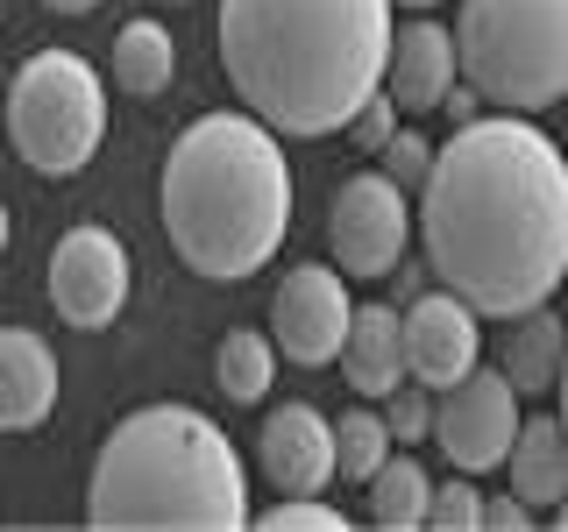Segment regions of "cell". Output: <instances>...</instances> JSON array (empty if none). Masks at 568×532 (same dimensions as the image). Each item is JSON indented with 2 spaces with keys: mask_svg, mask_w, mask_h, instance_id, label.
Wrapping results in <instances>:
<instances>
[{
  "mask_svg": "<svg viewBox=\"0 0 568 532\" xmlns=\"http://www.w3.org/2000/svg\"><path fill=\"white\" fill-rule=\"evenodd\" d=\"M129 291H135L129 248L106 235V227H93V221L64 227L58 248H50V306H58L64 327H79V334L114 327L121 306H129Z\"/></svg>",
  "mask_w": 568,
  "mask_h": 532,
  "instance_id": "9c48e42d",
  "label": "cell"
},
{
  "mask_svg": "<svg viewBox=\"0 0 568 532\" xmlns=\"http://www.w3.org/2000/svg\"><path fill=\"white\" fill-rule=\"evenodd\" d=\"M413 242V192L390 185L384 171H355L342 177L327 206V248L342 263V277H390Z\"/></svg>",
  "mask_w": 568,
  "mask_h": 532,
  "instance_id": "52a82bcc",
  "label": "cell"
},
{
  "mask_svg": "<svg viewBox=\"0 0 568 532\" xmlns=\"http://www.w3.org/2000/svg\"><path fill=\"white\" fill-rule=\"evenodd\" d=\"M419 242L476 319H519L568 277V156L532 114H476L419 177Z\"/></svg>",
  "mask_w": 568,
  "mask_h": 532,
  "instance_id": "6da1fadb",
  "label": "cell"
},
{
  "mask_svg": "<svg viewBox=\"0 0 568 532\" xmlns=\"http://www.w3.org/2000/svg\"><path fill=\"white\" fill-rule=\"evenodd\" d=\"M390 448H398V440H390L384 419L363 412V405L334 419V475H348V483H369V475H377V461H384Z\"/></svg>",
  "mask_w": 568,
  "mask_h": 532,
  "instance_id": "44dd1931",
  "label": "cell"
},
{
  "mask_svg": "<svg viewBox=\"0 0 568 532\" xmlns=\"http://www.w3.org/2000/svg\"><path fill=\"white\" fill-rule=\"evenodd\" d=\"M58 412V355L43 334L0 327V433H29Z\"/></svg>",
  "mask_w": 568,
  "mask_h": 532,
  "instance_id": "5bb4252c",
  "label": "cell"
},
{
  "mask_svg": "<svg viewBox=\"0 0 568 532\" xmlns=\"http://www.w3.org/2000/svg\"><path fill=\"white\" fill-rule=\"evenodd\" d=\"M8 242H14V221H8V200H0V256H8Z\"/></svg>",
  "mask_w": 568,
  "mask_h": 532,
  "instance_id": "1f68e13d",
  "label": "cell"
},
{
  "mask_svg": "<svg viewBox=\"0 0 568 532\" xmlns=\"http://www.w3.org/2000/svg\"><path fill=\"white\" fill-rule=\"evenodd\" d=\"M511 433H519V390H511L505 369L476 362L469 377L434 390V440H440V454H448V469H462V475L505 469Z\"/></svg>",
  "mask_w": 568,
  "mask_h": 532,
  "instance_id": "ba28073f",
  "label": "cell"
},
{
  "mask_svg": "<svg viewBox=\"0 0 568 532\" xmlns=\"http://www.w3.org/2000/svg\"><path fill=\"white\" fill-rule=\"evenodd\" d=\"M263 525L271 532H342L348 519L334 504H320V490H298V497H277V504L263 511Z\"/></svg>",
  "mask_w": 568,
  "mask_h": 532,
  "instance_id": "cb8c5ba5",
  "label": "cell"
},
{
  "mask_svg": "<svg viewBox=\"0 0 568 532\" xmlns=\"http://www.w3.org/2000/svg\"><path fill=\"white\" fill-rule=\"evenodd\" d=\"M561 348H568V319L547 313V306H532V313H519L505 327L497 369L511 377L519 398H540V390H555V377H561Z\"/></svg>",
  "mask_w": 568,
  "mask_h": 532,
  "instance_id": "e0dca14e",
  "label": "cell"
},
{
  "mask_svg": "<svg viewBox=\"0 0 568 532\" xmlns=\"http://www.w3.org/2000/svg\"><path fill=\"white\" fill-rule=\"evenodd\" d=\"M455 79L497 114H547L568 100V0H462Z\"/></svg>",
  "mask_w": 568,
  "mask_h": 532,
  "instance_id": "5b68a950",
  "label": "cell"
},
{
  "mask_svg": "<svg viewBox=\"0 0 568 532\" xmlns=\"http://www.w3.org/2000/svg\"><path fill=\"white\" fill-rule=\"evenodd\" d=\"M348 284L334 263H298V270H284L277 298H271V341L284 362L298 369H327L334 355H342V334H348Z\"/></svg>",
  "mask_w": 568,
  "mask_h": 532,
  "instance_id": "30bf717a",
  "label": "cell"
},
{
  "mask_svg": "<svg viewBox=\"0 0 568 532\" xmlns=\"http://www.w3.org/2000/svg\"><path fill=\"white\" fill-rule=\"evenodd\" d=\"M455 85V35L440 22H405L390 29V64H384V93L405 114H434Z\"/></svg>",
  "mask_w": 568,
  "mask_h": 532,
  "instance_id": "4fadbf2b",
  "label": "cell"
},
{
  "mask_svg": "<svg viewBox=\"0 0 568 532\" xmlns=\"http://www.w3.org/2000/svg\"><path fill=\"white\" fill-rule=\"evenodd\" d=\"M342 135H355L363 150H384V142L398 135V106H390V93H369L363 106H355V121H348Z\"/></svg>",
  "mask_w": 568,
  "mask_h": 532,
  "instance_id": "484cf974",
  "label": "cell"
},
{
  "mask_svg": "<svg viewBox=\"0 0 568 532\" xmlns=\"http://www.w3.org/2000/svg\"><path fill=\"white\" fill-rule=\"evenodd\" d=\"M440 114H448L455 129H462V121H476V114H484V93H476V85H448V100H440Z\"/></svg>",
  "mask_w": 568,
  "mask_h": 532,
  "instance_id": "83f0119b",
  "label": "cell"
},
{
  "mask_svg": "<svg viewBox=\"0 0 568 532\" xmlns=\"http://www.w3.org/2000/svg\"><path fill=\"white\" fill-rule=\"evenodd\" d=\"M164 8H192V0H164Z\"/></svg>",
  "mask_w": 568,
  "mask_h": 532,
  "instance_id": "e575fe53",
  "label": "cell"
},
{
  "mask_svg": "<svg viewBox=\"0 0 568 532\" xmlns=\"http://www.w3.org/2000/svg\"><path fill=\"white\" fill-rule=\"evenodd\" d=\"M106 135V79L79 50H36L8 79V142L36 177H79Z\"/></svg>",
  "mask_w": 568,
  "mask_h": 532,
  "instance_id": "8992f818",
  "label": "cell"
},
{
  "mask_svg": "<svg viewBox=\"0 0 568 532\" xmlns=\"http://www.w3.org/2000/svg\"><path fill=\"white\" fill-rule=\"evenodd\" d=\"M555 398H561V412H555V419H561V433H568V348H561V377H555Z\"/></svg>",
  "mask_w": 568,
  "mask_h": 532,
  "instance_id": "f546056e",
  "label": "cell"
},
{
  "mask_svg": "<svg viewBox=\"0 0 568 532\" xmlns=\"http://www.w3.org/2000/svg\"><path fill=\"white\" fill-rule=\"evenodd\" d=\"M213 383L227 390V405H263L271 383H277V341L271 334L235 327L221 348H213Z\"/></svg>",
  "mask_w": 568,
  "mask_h": 532,
  "instance_id": "ffe728a7",
  "label": "cell"
},
{
  "mask_svg": "<svg viewBox=\"0 0 568 532\" xmlns=\"http://www.w3.org/2000/svg\"><path fill=\"white\" fill-rule=\"evenodd\" d=\"M426 525L434 532H476L484 525V490H476V475L448 469V483L426 490Z\"/></svg>",
  "mask_w": 568,
  "mask_h": 532,
  "instance_id": "7402d4cb",
  "label": "cell"
},
{
  "mask_svg": "<svg viewBox=\"0 0 568 532\" xmlns=\"http://www.w3.org/2000/svg\"><path fill=\"white\" fill-rule=\"evenodd\" d=\"M0 14H8V0H0Z\"/></svg>",
  "mask_w": 568,
  "mask_h": 532,
  "instance_id": "d590c367",
  "label": "cell"
},
{
  "mask_svg": "<svg viewBox=\"0 0 568 532\" xmlns=\"http://www.w3.org/2000/svg\"><path fill=\"white\" fill-rule=\"evenodd\" d=\"M256 461H263V475H271V490H284V497L327 490L334 483V419L306 398L271 405V412H263V433H256Z\"/></svg>",
  "mask_w": 568,
  "mask_h": 532,
  "instance_id": "7c38bea8",
  "label": "cell"
},
{
  "mask_svg": "<svg viewBox=\"0 0 568 532\" xmlns=\"http://www.w3.org/2000/svg\"><path fill=\"white\" fill-rule=\"evenodd\" d=\"M398 8H440V0H398Z\"/></svg>",
  "mask_w": 568,
  "mask_h": 532,
  "instance_id": "836d02e7",
  "label": "cell"
},
{
  "mask_svg": "<svg viewBox=\"0 0 568 532\" xmlns=\"http://www.w3.org/2000/svg\"><path fill=\"white\" fill-rule=\"evenodd\" d=\"M390 277H398V291H405V298H419V291H426V263H405V256H398V270H390Z\"/></svg>",
  "mask_w": 568,
  "mask_h": 532,
  "instance_id": "f1b7e54d",
  "label": "cell"
},
{
  "mask_svg": "<svg viewBox=\"0 0 568 532\" xmlns=\"http://www.w3.org/2000/svg\"><path fill=\"white\" fill-rule=\"evenodd\" d=\"M384 405H390V412H384V433L398 440V448H419V440H434V390H426V383L405 377Z\"/></svg>",
  "mask_w": 568,
  "mask_h": 532,
  "instance_id": "603a6c76",
  "label": "cell"
},
{
  "mask_svg": "<svg viewBox=\"0 0 568 532\" xmlns=\"http://www.w3.org/2000/svg\"><path fill=\"white\" fill-rule=\"evenodd\" d=\"M484 525L490 532H526L532 525V504H526V497H484Z\"/></svg>",
  "mask_w": 568,
  "mask_h": 532,
  "instance_id": "4316f807",
  "label": "cell"
},
{
  "mask_svg": "<svg viewBox=\"0 0 568 532\" xmlns=\"http://www.w3.org/2000/svg\"><path fill=\"white\" fill-rule=\"evenodd\" d=\"M171 71H178V43L164 22H150V14L121 22V35H114V85L121 93L156 100V93H171Z\"/></svg>",
  "mask_w": 568,
  "mask_h": 532,
  "instance_id": "ac0fdd59",
  "label": "cell"
},
{
  "mask_svg": "<svg viewBox=\"0 0 568 532\" xmlns=\"http://www.w3.org/2000/svg\"><path fill=\"white\" fill-rule=\"evenodd\" d=\"M363 490H369V519H377L384 532H413V525H426V490H434V475L413 461V448H390Z\"/></svg>",
  "mask_w": 568,
  "mask_h": 532,
  "instance_id": "d6986e66",
  "label": "cell"
},
{
  "mask_svg": "<svg viewBox=\"0 0 568 532\" xmlns=\"http://www.w3.org/2000/svg\"><path fill=\"white\" fill-rule=\"evenodd\" d=\"M164 235L192 277L242 284L284 248L292 235V164L271 121L242 114H200L171 142L164 177Z\"/></svg>",
  "mask_w": 568,
  "mask_h": 532,
  "instance_id": "3957f363",
  "label": "cell"
},
{
  "mask_svg": "<svg viewBox=\"0 0 568 532\" xmlns=\"http://www.w3.org/2000/svg\"><path fill=\"white\" fill-rule=\"evenodd\" d=\"M555 525H561V532H568V497H561V504H555Z\"/></svg>",
  "mask_w": 568,
  "mask_h": 532,
  "instance_id": "d6a6232c",
  "label": "cell"
},
{
  "mask_svg": "<svg viewBox=\"0 0 568 532\" xmlns=\"http://www.w3.org/2000/svg\"><path fill=\"white\" fill-rule=\"evenodd\" d=\"M43 8H50V14H93L100 0H43Z\"/></svg>",
  "mask_w": 568,
  "mask_h": 532,
  "instance_id": "4dcf8cb0",
  "label": "cell"
},
{
  "mask_svg": "<svg viewBox=\"0 0 568 532\" xmlns=\"http://www.w3.org/2000/svg\"><path fill=\"white\" fill-rule=\"evenodd\" d=\"M511 497H526L532 511H555L568 497V433L561 419H519V433H511Z\"/></svg>",
  "mask_w": 568,
  "mask_h": 532,
  "instance_id": "2e32d148",
  "label": "cell"
},
{
  "mask_svg": "<svg viewBox=\"0 0 568 532\" xmlns=\"http://www.w3.org/2000/svg\"><path fill=\"white\" fill-rule=\"evenodd\" d=\"M100 532H235L248 525V469L200 405H135L85 475Z\"/></svg>",
  "mask_w": 568,
  "mask_h": 532,
  "instance_id": "277c9868",
  "label": "cell"
},
{
  "mask_svg": "<svg viewBox=\"0 0 568 532\" xmlns=\"http://www.w3.org/2000/svg\"><path fill=\"white\" fill-rule=\"evenodd\" d=\"M221 64L277 135H342L384 93L390 0H221Z\"/></svg>",
  "mask_w": 568,
  "mask_h": 532,
  "instance_id": "7a4b0ae2",
  "label": "cell"
},
{
  "mask_svg": "<svg viewBox=\"0 0 568 532\" xmlns=\"http://www.w3.org/2000/svg\"><path fill=\"white\" fill-rule=\"evenodd\" d=\"M398 341H405V377L426 383V390H448L455 377H469V369L484 362V319L440 284V291L405 298Z\"/></svg>",
  "mask_w": 568,
  "mask_h": 532,
  "instance_id": "8fae6325",
  "label": "cell"
},
{
  "mask_svg": "<svg viewBox=\"0 0 568 532\" xmlns=\"http://www.w3.org/2000/svg\"><path fill=\"white\" fill-rule=\"evenodd\" d=\"M384 177H390V185H405V192H419V177H426V164H434V142H426V135H413V129H398V135H390L384 142Z\"/></svg>",
  "mask_w": 568,
  "mask_h": 532,
  "instance_id": "d4e9b609",
  "label": "cell"
},
{
  "mask_svg": "<svg viewBox=\"0 0 568 532\" xmlns=\"http://www.w3.org/2000/svg\"><path fill=\"white\" fill-rule=\"evenodd\" d=\"M342 377L355 383V398H390L405 383V341H398V306H355L342 334Z\"/></svg>",
  "mask_w": 568,
  "mask_h": 532,
  "instance_id": "9a60e30c",
  "label": "cell"
}]
</instances>
